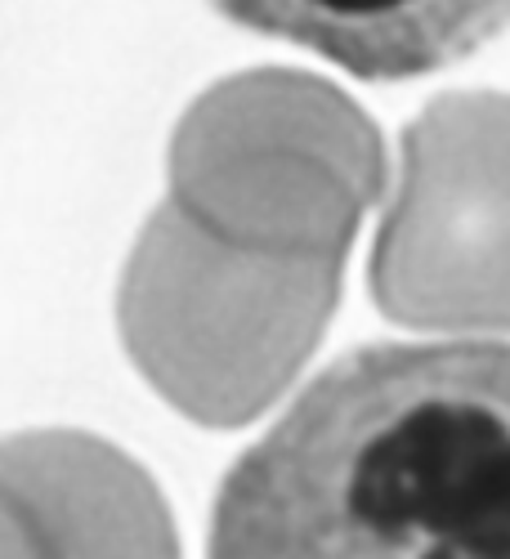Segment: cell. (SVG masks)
<instances>
[{
    "mask_svg": "<svg viewBox=\"0 0 510 559\" xmlns=\"http://www.w3.org/2000/svg\"><path fill=\"white\" fill-rule=\"evenodd\" d=\"M206 559H510V345H363L224 475Z\"/></svg>",
    "mask_w": 510,
    "mask_h": 559,
    "instance_id": "1",
    "label": "cell"
},
{
    "mask_svg": "<svg viewBox=\"0 0 510 559\" xmlns=\"http://www.w3.org/2000/svg\"><path fill=\"white\" fill-rule=\"evenodd\" d=\"M341 269L228 247L166 202L121 273V345L175 412L238 430L318 349L341 300Z\"/></svg>",
    "mask_w": 510,
    "mask_h": 559,
    "instance_id": "2",
    "label": "cell"
},
{
    "mask_svg": "<svg viewBox=\"0 0 510 559\" xmlns=\"http://www.w3.org/2000/svg\"><path fill=\"white\" fill-rule=\"evenodd\" d=\"M386 193V144L345 90L296 68L211 85L170 139V202L220 242L345 264Z\"/></svg>",
    "mask_w": 510,
    "mask_h": 559,
    "instance_id": "3",
    "label": "cell"
},
{
    "mask_svg": "<svg viewBox=\"0 0 510 559\" xmlns=\"http://www.w3.org/2000/svg\"><path fill=\"white\" fill-rule=\"evenodd\" d=\"M367 287L403 328L510 332V95L452 90L403 130Z\"/></svg>",
    "mask_w": 510,
    "mask_h": 559,
    "instance_id": "4",
    "label": "cell"
},
{
    "mask_svg": "<svg viewBox=\"0 0 510 559\" xmlns=\"http://www.w3.org/2000/svg\"><path fill=\"white\" fill-rule=\"evenodd\" d=\"M0 479L23 506L36 559H179L166 497L149 471L95 435L0 439Z\"/></svg>",
    "mask_w": 510,
    "mask_h": 559,
    "instance_id": "5",
    "label": "cell"
},
{
    "mask_svg": "<svg viewBox=\"0 0 510 559\" xmlns=\"http://www.w3.org/2000/svg\"><path fill=\"white\" fill-rule=\"evenodd\" d=\"M238 27L300 45L363 81L461 63L510 27V0H211Z\"/></svg>",
    "mask_w": 510,
    "mask_h": 559,
    "instance_id": "6",
    "label": "cell"
}]
</instances>
